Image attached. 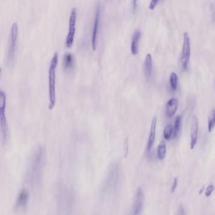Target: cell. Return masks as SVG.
Returning <instances> with one entry per match:
<instances>
[{"mask_svg":"<svg viewBox=\"0 0 215 215\" xmlns=\"http://www.w3.org/2000/svg\"><path fill=\"white\" fill-rule=\"evenodd\" d=\"M100 12H101L100 6L99 4H98L97 5V7L95 9L93 32H92V38H91V46H92V49H93L94 50H95L97 49V38H98V32H99V22L100 18Z\"/></svg>","mask_w":215,"mask_h":215,"instance_id":"11","label":"cell"},{"mask_svg":"<svg viewBox=\"0 0 215 215\" xmlns=\"http://www.w3.org/2000/svg\"><path fill=\"white\" fill-rule=\"evenodd\" d=\"M58 63V53L56 52L50 60L49 68V109L56 105V70Z\"/></svg>","mask_w":215,"mask_h":215,"instance_id":"4","label":"cell"},{"mask_svg":"<svg viewBox=\"0 0 215 215\" xmlns=\"http://www.w3.org/2000/svg\"><path fill=\"white\" fill-rule=\"evenodd\" d=\"M167 153V146L164 141H161L158 146L157 156L159 160L164 159Z\"/></svg>","mask_w":215,"mask_h":215,"instance_id":"18","label":"cell"},{"mask_svg":"<svg viewBox=\"0 0 215 215\" xmlns=\"http://www.w3.org/2000/svg\"><path fill=\"white\" fill-rule=\"evenodd\" d=\"M214 186L213 184H210L209 185H208L206 188V192H205L206 197H208L210 196L211 195V194L213 193V192L214 191Z\"/></svg>","mask_w":215,"mask_h":215,"instance_id":"23","label":"cell"},{"mask_svg":"<svg viewBox=\"0 0 215 215\" xmlns=\"http://www.w3.org/2000/svg\"><path fill=\"white\" fill-rule=\"evenodd\" d=\"M158 3H159V1H158V0H152V1H151L150 2V3L149 8H150L151 10H154V9L155 8V7H156V4H157Z\"/></svg>","mask_w":215,"mask_h":215,"instance_id":"24","label":"cell"},{"mask_svg":"<svg viewBox=\"0 0 215 215\" xmlns=\"http://www.w3.org/2000/svg\"><path fill=\"white\" fill-rule=\"evenodd\" d=\"M45 160L44 148L39 146L30 157L27 172V182L33 187H37L41 184Z\"/></svg>","mask_w":215,"mask_h":215,"instance_id":"1","label":"cell"},{"mask_svg":"<svg viewBox=\"0 0 215 215\" xmlns=\"http://www.w3.org/2000/svg\"><path fill=\"white\" fill-rule=\"evenodd\" d=\"M178 107V101L177 99L173 98L170 99L167 102L166 105V112L168 117H172L176 113Z\"/></svg>","mask_w":215,"mask_h":215,"instance_id":"16","label":"cell"},{"mask_svg":"<svg viewBox=\"0 0 215 215\" xmlns=\"http://www.w3.org/2000/svg\"><path fill=\"white\" fill-rule=\"evenodd\" d=\"M137 7V1H133V9L136 10Z\"/></svg>","mask_w":215,"mask_h":215,"instance_id":"27","label":"cell"},{"mask_svg":"<svg viewBox=\"0 0 215 215\" xmlns=\"http://www.w3.org/2000/svg\"><path fill=\"white\" fill-rule=\"evenodd\" d=\"M170 83L171 87L173 90H176L177 87V83H178V76L177 75L174 73L172 72L170 75Z\"/></svg>","mask_w":215,"mask_h":215,"instance_id":"22","label":"cell"},{"mask_svg":"<svg viewBox=\"0 0 215 215\" xmlns=\"http://www.w3.org/2000/svg\"><path fill=\"white\" fill-rule=\"evenodd\" d=\"M181 116H178L176 117L175 124H174V127H173V135H172L173 139H175V138H176V137L177 136L179 130H180L181 128Z\"/></svg>","mask_w":215,"mask_h":215,"instance_id":"20","label":"cell"},{"mask_svg":"<svg viewBox=\"0 0 215 215\" xmlns=\"http://www.w3.org/2000/svg\"><path fill=\"white\" fill-rule=\"evenodd\" d=\"M121 182V167L117 162L110 165L102 184L101 194L105 197L115 196L119 191Z\"/></svg>","mask_w":215,"mask_h":215,"instance_id":"2","label":"cell"},{"mask_svg":"<svg viewBox=\"0 0 215 215\" xmlns=\"http://www.w3.org/2000/svg\"><path fill=\"white\" fill-rule=\"evenodd\" d=\"M145 204V194L143 189L139 187L135 194V200L129 215H141Z\"/></svg>","mask_w":215,"mask_h":215,"instance_id":"8","label":"cell"},{"mask_svg":"<svg viewBox=\"0 0 215 215\" xmlns=\"http://www.w3.org/2000/svg\"><path fill=\"white\" fill-rule=\"evenodd\" d=\"M0 125H1V131L2 135V140L4 144L7 143L9 138V129L7 119L5 114V109H6L7 97L6 94L3 90L0 91Z\"/></svg>","mask_w":215,"mask_h":215,"instance_id":"5","label":"cell"},{"mask_svg":"<svg viewBox=\"0 0 215 215\" xmlns=\"http://www.w3.org/2000/svg\"><path fill=\"white\" fill-rule=\"evenodd\" d=\"M191 58V41L190 37L187 32L184 33L183 45L181 56L182 67L184 71H186Z\"/></svg>","mask_w":215,"mask_h":215,"instance_id":"7","label":"cell"},{"mask_svg":"<svg viewBox=\"0 0 215 215\" xmlns=\"http://www.w3.org/2000/svg\"><path fill=\"white\" fill-rule=\"evenodd\" d=\"M178 215H184V210L183 207L181 206L180 207V209H179V214Z\"/></svg>","mask_w":215,"mask_h":215,"instance_id":"26","label":"cell"},{"mask_svg":"<svg viewBox=\"0 0 215 215\" xmlns=\"http://www.w3.org/2000/svg\"><path fill=\"white\" fill-rule=\"evenodd\" d=\"M141 37V31L140 29L136 30L132 34L131 45V50L133 55H136L139 49V42Z\"/></svg>","mask_w":215,"mask_h":215,"instance_id":"15","label":"cell"},{"mask_svg":"<svg viewBox=\"0 0 215 215\" xmlns=\"http://www.w3.org/2000/svg\"><path fill=\"white\" fill-rule=\"evenodd\" d=\"M156 117H154L152 119L151 127H150V132L149 137H148V140L147 143V146L146 150L148 152H150L151 150V148L154 145V143L155 141V136H156Z\"/></svg>","mask_w":215,"mask_h":215,"instance_id":"13","label":"cell"},{"mask_svg":"<svg viewBox=\"0 0 215 215\" xmlns=\"http://www.w3.org/2000/svg\"><path fill=\"white\" fill-rule=\"evenodd\" d=\"M18 27L17 22H14L11 27L10 35V42L8 50V62L9 64H12L15 59L18 42Z\"/></svg>","mask_w":215,"mask_h":215,"instance_id":"6","label":"cell"},{"mask_svg":"<svg viewBox=\"0 0 215 215\" xmlns=\"http://www.w3.org/2000/svg\"><path fill=\"white\" fill-rule=\"evenodd\" d=\"M177 184H178V179L177 178H174L173 179V184H172V189H171V191L172 193L174 192V191H176V187L177 186Z\"/></svg>","mask_w":215,"mask_h":215,"instance_id":"25","label":"cell"},{"mask_svg":"<svg viewBox=\"0 0 215 215\" xmlns=\"http://www.w3.org/2000/svg\"><path fill=\"white\" fill-rule=\"evenodd\" d=\"M153 71V62H152V57L151 54L148 53L146 54L145 61L144 63V74L145 78L147 80H150Z\"/></svg>","mask_w":215,"mask_h":215,"instance_id":"14","label":"cell"},{"mask_svg":"<svg viewBox=\"0 0 215 215\" xmlns=\"http://www.w3.org/2000/svg\"><path fill=\"white\" fill-rule=\"evenodd\" d=\"M75 196L67 187H60L57 194V214L73 215Z\"/></svg>","mask_w":215,"mask_h":215,"instance_id":"3","label":"cell"},{"mask_svg":"<svg viewBox=\"0 0 215 215\" xmlns=\"http://www.w3.org/2000/svg\"><path fill=\"white\" fill-rule=\"evenodd\" d=\"M29 200V192L26 189H23L20 191L15 203V210L17 213H21L25 211L27 208Z\"/></svg>","mask_w":215,"mask_h":215,"instance_id":"10","label":"cell"},{"mask_svg":"<svg viewBox=\"0 0 215 215\" xmlns=\"http://www.w3.org/2000/svg\"><path fill=\"white\" fill-rule=\"evenodd\" d=\"M173 135V126L171 124H167L163 130V137L166 140L170 139Z\"/></svg>","mask_w":215,"mask_h":215,"instance_id":"21","label":"cell"},{"mask_svg":"<svg viewBox=\"0 0 215 215\" xmlns=\"http://www.w3.org/2000/svg\"><path fill=\"white\" fill-rule=\"evenodd\" d=\"M76 17H77V10H76V8L74 7L71 10L69 18L68 34L66 41V44L68 48H71L74 42Z\"/></svg>","mask_w":215,"mask_h":215,"instance_id":"9","label":"cell"},{"mask_svg":"<svg viewBox=\"0 0 215 215\" xmlns=\"http://www.w3.org/2000/svg\"><path fill=\"white\" fill-rule=\"evenodd\" d=\"M215 127V109H213L210 112L208 117V129L209 132H211Z\"/></svg>","mask_w":215,"mask_h":215,"instance_id":"19","label":"cell"},{"mask_svg":"<svg viewBox=\"0 0 215 215\" xmlns=\"http://www.w3.org/2000/svg\"><path fill=\"white\" fill-rule=\"evenodd\" d=\"M198 121L196 116H193L192 118L191 126V149H194L196 146L198 139Z\"/></svg>","mask_w":215,"mask_h":215,"instance_id":"12","label":"cell"},{"mask_svg":"<svg viewBox=\"0 0 215 215\" xmlns=\"http://www.w3.org/2000/svg\"><path fill=\"white\" fill-rule=\"evenodd\" d=\"M204 187H202V189H201V191H200V192H199V195H201V194H202V192H203V189H204Z\"/></svg>","mask_w":215,"mask_h":215,"instance_id":"28","label":"cell"},{"mask_svg":"<svg viewBox=\"0 0 215 215\" xmlns=\"http://www.w3.org/2000/svg\"><path fill=\"white\" fill-rule=\"evenodd\" d=\"M74 65L73 55L67 53L64 54L63 56V67L65 70H69L72 69Z\"/></svg>","mask_w":215,"mask_h":215,"instance_id":"17","label":"cell"}]
</instances>
